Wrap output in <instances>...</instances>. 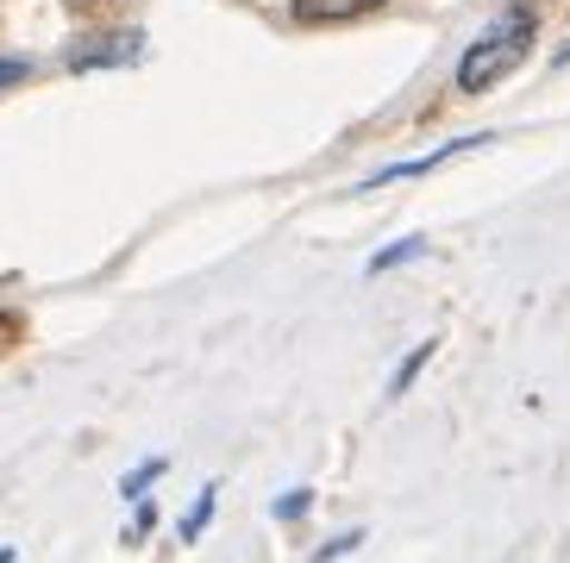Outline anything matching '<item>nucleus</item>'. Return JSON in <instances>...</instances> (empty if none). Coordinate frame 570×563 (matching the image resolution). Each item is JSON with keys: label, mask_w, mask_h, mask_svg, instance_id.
Here are the masks:
<instances>
[{"label": "nucleus", "mask_w": 570, "mask_h": 563, "mask_svg": "<svg viewBox=\"0 0 570 563\" xmlns=\"http://www.w3.org/2000/svg\"><path fill=\"white\" fill-rule=\"evenodd\" d=\"M13 82H26V63H13V57H7V63H0V88H13Z\"/></svg>", "instance_id": "nucleus-9"}, {"label": "nucleus", "mask_w": 570, "mask_h": 563, "mask_svg": "<svg viewBox=\"0 0 570 563\" xmlns=\"http://www.w3.org/2000/svg\"><path fill=\"white\" fill-rule=\"evenodd\" d=\"M407 257H420V238H395V245H383L376 257H370V276H383V269L407 264Z\"/></svg>", "instance_id": "nucleus-5"}, {"label": "nucleus", "mask_w": 570, "mask_h": 563, "mask_svg": "<svg viewBox=\"0 0 570 563\" xmlns=\"http://www.w3.org/2000/svg\"><path fill=\"white\" fill-rule=\"evenodd\" d=\"M558 63H570V45H564V50H558Z\"/></svg>", "instance_id": "nucleus-11"}, {"label": "nucleus", "mask_w": 570, "mask_h": 563, "mask_svg": "<svg viewBox=\"0 0 570 563\" xmlns=\"http://www.w3.org/2000/svg\"><path fill=\"white\" fill-rule=\"evenodd\" d=\"M69 7H107V0H69Z\"/></svg>", "instance_id": "nucleus-10"}, {"label": "nucleus", "mask_w": 570, "mask_h": 563, "mask_svg": "<svg viewBox=\"0 0 570 563\" xmlns=\"http://www.w3.org/2000/svg\"><path fill=\"white\" fill-rule=\"evenodd\" d=\"M426 357H433V345H420L414 357H407V364L395 369V382H389V395H407V388H414V376H420V369H426Z\"/></svg>", "instance_id": "nucleus-7"}, {"label": "nucleus", "mask_w": 570, "mask_h": 563, "mask_svg": "<svg viewBox=\"0 0 570 563\" xmlns=\"http://www.w3.org/2000/svg\"><path fill=\"white\" fill-rule=\"evenodd\" d=\"M157 476H164V464H157V457H151V464H138V470H132V476H126V495H132V501H138V495H145V488H151V482H157Z\"/></svg>", "instance_id": "nucleus-8"}, {"label": "nucleus", "mask_w": 570, "mask_h": 563, "mask_svg": "<svg viewBox=\"0 0 570 563\" xmlns=\"http://www.w3.org/2000/svg\"><path fill=\"white\" fill-rule=\"evenodd\" d=\"M489 145V132L483 138H452V145H439L433 157H420V164H389V169H376L370 182H357L352 195H370V188H389V182H407V176H426V169H439V164H452V157H464V150H483Z\"/></svg>", "instance_id": "nucleus-2"}, {"label": "nucleus", "mask_w": 570, "mask_h": 563, "mask_svg": "<svg viewBox=\"0 0 570 563\" xmlns=\"http://www.w3.org/2000/svg\"><path fill=\"white\" fill-rule=\"evenodd\" d=\"M288 7H295V19H307V26H333V19L370 13L376 0H288Z\"/></svg>", "instance_id": "nucleus-3"}, {"label": "nucleus", "mask_w": 570, "mask_h": 563, "mask_svg": "<svg viewBox=\"0 0 570 563\" xmlns=\"http://www.w3.org/2000/svg\"><path fill=\"white\" fill-rule=\"evenodd\" d=\"M214 495H219V488H202V501L188 507V520H183V539H188V545H195V539L207 532V514H214Z\"/></svg>", "instance_id": "nucleus-6"}, {"label": "nucleus", "mask_w": 570, "mask_h": 563, "mask_svg": "<svg viewBox=\"0 0 570 563\" xmlns=\"http://www.w3.org/2000/svg\"><path fill=\"white\" fill-rule=\"evenodd\" d=\"M126 57H138V32L107 38V45H82L76 57H69V69H101V63H126Z\"/></svg>", "instance_id": "nucleus-4"}, {"label": "nucleus", "mask_w": 570, "mask_h": 563, "mask_svg": "<svg viewBox=\"0 0 570 563\" xmlns=\"http://www.w3.org/2000/svg\"><path fill=\"white\" fill-rule=\"evenodd\" d=\"M527 50H533V7H508V13L464 50V63H458V88H464V95L495 88L502 76H514V69H520Z\"/></svg>", "instance_id": "nucleus-1"}]
</instances>
